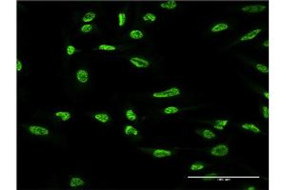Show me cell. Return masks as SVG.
<instances>
[{
  "label": "cell",
  "mask_w": 286,
  "mask_h": 190,
  "mask_svg": "<svg viewBox=\"0 0 286 190\" xmlns=\"http://www.w3.org/2000/svg\"><path fill=\"white\" fill-rule=\"evenodd\" d=\"M92 29H93L92 25L87 24V25L82 26V28H81V31H82V33H89V31H92Z\"/></svg>",
  "instance_id": "obj_27"
},
{
  "label": "cell",
  "mask_w": 286,
  "mask_h": 190,
  "mask_svg": "<svg viewBox=\"0 0 286 190\" xmlns=\"http://www.w3.org/2000/svg\"><path fill=\"white\" fill-rule=\"evenodd\" d=\"M143 21H151V22H154V21H156V17L154 14L153 13H146L144 16H143Z\"/></svg>",
  "instance_id": "obj_21"
},
{
  "label": "cell",
  "mask_w": 286,
  "mask_h": 190,
  "mask_svg": "<svg viewBox=\"0 0 286 190\" xmlns=\"http://www.w3.org/2000/svg\"><path fill=\"white\" fill-rule=\"evenodd\" d=\"M177 112H179V109H177V107H166L164 109V113H166V114H174Z\"/></svg>",
  "instance_id": "obj_24"
},
{
  "label": "cell",
  "mask_w": 286,
  "mask_h": 190,
  "mask_svg": "<svg viewBox=\"0 0 286 190\" xmlns=\"http://www.w3.org/2000/svg\"><path fill=\"white\" fill-rule=\"evenodd\" d=\"M247 189H248V190H255L256 188L254 187V186H250V187H247Z\"/></svg>",
  "instance_id": "obj_33"
},
{
  "label": "cell",
  "mask_w": 286,
  "mask_h": 190,
  "mask_svg": "<svg viewBox=\"0 0 286 190\" xmlns=\"http://www.w3.org/2000/svg\"><path fill=\"white\" fill-rule=\"evenodd\" d=\"M124 132L126 135H132V136H136L138 134V131L136 127H132V125H127L124 129Z\"/></svg>",
  "instance_id": "obj_11"
},
{
  "label": "cell",
  "mask_w": 286,
  "mask_h": 190,
  "mask_svg": "<svg viewBox=\"0 0 286 190\" xmlns=\"http://www.w3.org/2000/svg\"><path fill=\"white\" fill-rule=\"evenodd\" d=\"M126 117H127V119L129 120V121H136V120L138 119V116H136V112L134 111L133 109L127 110L126 111Z\"/></svg>",
  "instance_id": "obj_18"
},
{
  "label": "cell",
  "mask_w": 286,
  "mask_h": 190,
  "mask_svg": "<svg viewBox=\"0 0 286 190\" xmlns=\"http://www.w3.org/2000/svg\"><path fill=\"white\" fill-rule=\"evenodd\" d=\"M242 128L244 129H247V130H250V131H253L254 133H260V129L256 127L255 125H252V124H244L241 125Z\"/></svg>",
  "instance_id": "obj_10"
},
{
  "label": "cell",
  "mask_w": 286,
  "mask_h": 190,
  "mask_svg": "<svg viewBox=\"0 0 286 190\" xmlns=\"http://www.w3.org/2000/svg\"><path fill=\"white\" fill-rule=\"evenodd\" d=\"M125 22H126V14L125 13H119L118 14V25L119 27H122Z\"/></svg>",
  "instance_id": "obj_23"
},
{
  "label": "cell",
  "mask_w": 286,
  "mask_h": 190,
  "mask_svg": "<svg viewBox=\"0 0 286 190\" xmlns=\"http://www.w3.org/2000/svg\"><path fill=\"white\" fill-rule=\"evenodd\" d=\"M130 36H131V38H133V39L138 40V39H140V38L143 37V33L140 31H138V30L132 31L130 33Z\"/></svg>",
  "instance_id": "obj_17"
},
{
  "label": "cell",
  "mask_w": 286,
  "mask_h": 190,
  "mask_svg": "<svg viewBox=\"0 0 286 190\" xmlns=\"http://www.w3.org/2000/svg\"><path fill=\"white\" fill-rule=\"evenodd\" d=\"M78 51L77 49H75V47H73V46H68L67 47V54L68 55H72V54H74L75 52H77Z\"/></svg>",
  "instance_id": "obj_28"
},
{
  "label": "cell",
  "mask_w": 286,
  "mask_h": 190,
  "mask_svg": "<svg viewBox=\"0 0 286 190\" xmlns=\"http://www.w3.org/2000/svg\"><path fill=\"white\" fill-rule=\"evenodd\" d=\"M16 69H17V71H20L22 69V63L20 62V61H17V63H16Z\"/></svg>",
  "instance_id": "obj_30"
},
{
  "label": "cell",
  "mask_w": 286,
  "mask_h": 190,
  "mask_svg": "<svg viewBox=\"0 0 286 190\" xmlns=\"http://www.w3.org/2000/svg\"><path fill=\"white\" fill-rule=\"evenodd\" d=\"M217 177V174H209L208 176H206L205 178H215Z\"/></svg>",
  "instance_id": "obj_31"
},
{
  "label": "cell",
  "mask_w": 286,
  "mask_h": 190,
  "mask_svg": "<svg viewBox=\"0 0 286 190\" xmlns=\"http://www.w3.org/2000/svg\"><path fill=\"white\" fill-rule=\"evenodd\" d=\"M55 116L59 117V118L62 120V121H68V120L71 119V114L68 111H59L55 113Z\"/></svg>",
  "instance_id": "obj_13"
},
{
  "label": "cell",
  "mask_w": 286,
  "mask_h": 190,
  "mask_svg": "<svg viewBox=\"0 0 286 190\" xmlns=\"http://www.w3.org/2000/svg\"><path fill=\"white\" fill-rule=\"evenodd\" d=\"M266 7L262 5H253V6H246L241 9L242 11H246V13H260V11H264Z\"/></svg>",
  "instance_id": "obj_5"
},
{
  "label": "cell",
  "mask_w": 286,
  "mask_h": 190,
  "mask_svg": "<svg viewBox=\"0 0 286 190\" xmlns=\"http://www.w3.org/2000/svg\"><path fill=\"white\" fill-rule=\"evenodd\" d=\"M227 124H228V121H226V120H218V121H217L215 123L214 127L217 128V129L222 130L224 128V127L227 125Z\"/></svg>",
  "instance_id": "obj_16"
},
{
  "label": "cell",
  "mask_w": 286,
  "mask_h": 190,
  "mask_svg": "<svg viewBox=\"0 0 286 190\" xmlns=\"http://www.w3.org/2000/svg\"><path fill=\"white\" fill-rule=\"evenodd\" d=\"M263 95H264L267 99H269V93H268V92H264V93H263Z\"/></svg>",
  "instance_id": "obj_32"
},
{
  "label": "cell",
  "mask_w": 286,
  "mask_h": 190,
  "mask_svg": "<svg viewBox=\"0 0 286 190\" xmlns=\"http://www.w3.org/2000/svg\"><path fill=\"white\" fill-rule=\"evenodd\" d=\"M98 49H100V51H115V47L110 46V45H100Z\"/></svg>",
  "instance_id": "obj_25"
},
{
  "label": "cell",
  "mask_w": 286,
  "mask_h": 190,
  "mask_svg": "<svg viewBox=\"0 0 286 190\" xmlns=\"http://www.w3.org/2000/svg\"><path fill=\"white\" fill-rule=\"evenodd\" d=\"M77 78L80 83H86V82H88L89 74L84 69H80V71H78L77 72Z\"/></svg>",
  "instance_id": "obj_6"
},
{
  "label": "cell",
  "mask_w": 286,
  "mask_h": 190,
  "mask_svg": "<svg viewBox=\"0 0 286 190\" xmlns=\"http://www.w3.org/2000/svg\"><path fill=\"white\" fill-rule=\"evenodd\" d=\"M160 7L163 9H168V10H173L177 7V2L176 1H167L160 4Z\"/></svg>",
  "instance_id": "obj_12"
},
{
  "label": "cell",
  "mask_w": 286,
  "mask_h": 190,
  "mask_svg": "<svg viewBox=\"0 0 286 190\" xmlns=\"http://www.w3.org/2000/svg\"><path fill=\"white\" fill-rule=\"evenodd\" d=\"M153 154L156 158H164V157L171 156L172 152L169 150H165V149H156L153 152Z\"/></svg>",
  "instance_id": "obj_7"
},
{
  "label": "cell",
  "mask_w": 286,
  "mask_h": 190,
  "mask_svg": "<svg viewBox=\"0 0 286 190\" xmlns=\"http://www.w3.org/2000/svg\"><path fill=\"white\" fill-rule=\"evenodd\" d=\"M262 114H263L264 118H268L269 117V107H262Z\"/></svg>",
  "instance_id": "obj_29"
},
{
  "label": "cell",
  "mask_w": 286,
  "mask_h": 190,
  "mask_svg": "<svg viewBox=\"0 0 286 190\" xmlns=\"http://www.w3.org/2000/svg\"><path fill=\"white\" fill-rule=\"evenodd\" d=\"M261 30L260 29H258V30H255V31H251V33H247V34H245V35L243 37H241V41H247V40H251V39H253V38H255L258 34L260 33Z\"/></svg>",
  "instance_id": "obj_9"
},
{
  "label": "cell",
  "mask_w": 286,
  "mask_h": 190,
  "mask_svg": "<svg viewBox=\"0 0 286 190\" xmlns=\"http://www.w3.org/2000/svg\"><path fill=\"white\" fill-rule=\"evenodd\" d=\"M29 131L34 134V135H48L50 134V131L45 127H38V125H31L29 127Z\"/></svg>",
  "instance_id": "obj_3"
},
{
  "label": "cell",
  "mask_w": 286,
  "mask_h": 190,
  "mask_svg": "<svg viewBox=\"0 0 286 190\" xmlns=\"http://www.w3.org/2000/svg\"><path fill=\"white\" fill-rule=\"evenodd\" d=\"M130 62L135 65L136 68H148L150 66V63L148 61H146L144 59H141V58L138 57H133L130 59Z\"/></svg>",
  "instance_id": "obj_4"
},
{
  "label": "cell",
  "mask_w": 286,
  "mask_h": 190,
  "mask_svg": "<svg viewBox=\"0 0 286 190\" xmlns=\"http://www.w3.org/2000/svg\"><path fill=\"white\" fill-rule=\"evenodd\" d=\"M202 168H204V165L202 163H193L190 167V169L193 171H197V170H199V169H202Z\"/></svg>",
  "instance_id": "obj_26"
},
{
  "label": "cell",
  "mask_w": 286,
  "mask_h": 190,
  "mask_svg": "<svg viewBox=\"0 0 286 190\" xmlns=\"http://www.w3.org/2000/svg\"><path fill=\"white\" fill-rule=\"evenodd\" d=\"M256 68L258 69V71L262 72V73H268V72H269V68L266 67V66H264V65L258 64V65H256Z\"/></svg>",
  "instance_id": "obj_22"
},
{
  "label": "cell",
  "mask_w": 286,
  "mask_h": 190,
  "mask_svg": "<svg viewBox=\"0 0 286 190\" xmlns=\"http://www.w3.org/2000/svg\"><path fill=\"white\" fill-rule=\"evenodd\" d=\"M202 136L204 138L206 139H212V138H215L216 137V134L213 132V131L209 130V129H205L202 131Z\"/></svg>",
  "instance_id": "obj_20"
},
{
  "label": "cell",
  "mask_w": 286,
  "mask_h": 190,
  "mask_svg": "<svg viewBox=\"0 0 286 190\" xmlns=\"http://www.w3.org/2000/svg\"><path fill=\"white\" fill-rule=\"evenodd\" d=\"M95 18V13H92V11H90V13H86L85 15L83 16V21L84 22H90V21H92V20H94Z\"/></svg>",
  "instance_id": "obj_19"
},
{
  "label": "cell",
  "mask_w": 286,
  "mask_h": 190,
  "mask_svg": "<svg viewBox=\"0 0 286 190\" xmlns=\"http://www.w3.org/2000/svg\"><path fill=\"white\" fill-rule=\"evenodd\" d=\"M228 28H229V26L227 24H223V23H221V24H218V25H216L215 27H213L212 31L213 33H220V31H221L227 30Z\"/></svg>",
  "instance_id": "obj_14"
},
{
  "label": "cell",
  "mask_w": 286,
  "mask_h": 190,
  "mask_svg": "<svg viewBox=\"0 0 286 190\" xmlns=\"http://www.w3.org/2000/svg\"><path fill=\"white\" fill-rule=\"evenodd\" d=\"M70 185L73 188L80 187V186L84 185V181L82 179H80V178H72L71 181H70Z\"/></svg>",
  "instance_id": "obj_8"
},
{
  "label": "cell",
  "mask_w": 286,
  "mask_h": 190,
  "mask_svg": "<svg viewBox=\"0 0 286 190\" xmlns=\"http://www.w3.org/2000/svg\"><path fill=\"white\" fill-rule=\"evenodd\" d=\"M95 118L97 120V121H99L100 123H107L108 121H109V116L107 115V114H105V113H98V114H96V115H95Z\"/></svg>",
  "instance_id": "obj_15"
},
{
  "label": "cell",
  "mask_w": 286,
  "mask_h": 190,
  "mask_svg": "<svg viewBox=\"0 0 286 190\" xmlns=\"http://www.w3.org/2000/svg\"><path fill=\"white\" fill-rule=\"evenodd\" d=\"M180 94V89L177 87H171L167 90L160 92L154 93L153 96L156 98H166V97H174V96H177Z\"/></svg>",
  "instance_id": "obj_1"
},
{
  "label": "cell",
  "mask_w": 286,
  "mask_h": 190,
  "mask_svg": "<svg viewBox=\"0 0 286 190\" xmlns=\"http://www.w3.org/2000/svg\"><path fill=\"white\" fill-rule=\"evenodd\" d=\"M229 152V148L224 145H217L213 149L211 150V153L212 155L214 156H217V157H223V156H226Z\"/></svg>",
  "instance_id": "obj_2"
},
{
  "label": "cell",
  "mask_w": 286,
  "mask_h": 190,
  "mask_svg": "<svg viewBox=\"0 0 286 190\" xmlns=\"http://www.w3.org/2000/svg\"><path fill=\"white\" fill-rule=\"evenodd\" d=\"M264 46H265V47H267V48H268V47H269V42H268V41H266V42L264 43Z\"/></svg>",
  "instance_id": "obj_34"
}]
</instances>
